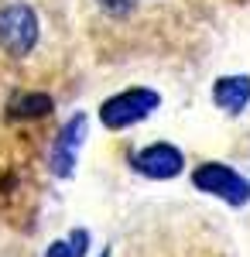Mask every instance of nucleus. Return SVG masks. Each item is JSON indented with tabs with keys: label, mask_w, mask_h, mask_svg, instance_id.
Masks as SVG:
<instances>
[{
	"label": "nucleus",
	"mask_w": 250,
	"mask_h": 257,
	"mask_svg": "<svg viewBox=\"0 0 250 257\" xmlns=\"http://www.w3.org/2000/svg\"><path fill=\"white\" fill-rule=\"evenodd\" d=\"M0 45L14 59L28 55L38 45V18L28 4H7L0 7Z\"/></svg>",
	"instance_id": "obj_3"
},
{
	"label": "nucleus",
	"mask_w": 250,
	"mask_h": 257,
	"mask_svg": "<svg viewBox=\"0 0 250 257\" xmlns=\"http://www.w3.org/2000/svg\"><path fill=\"white\" fill-rule=\"evenodd\" d=\"M158 103H161V96L154 89L137 86V89H123V93L110 96L99 106V117H103V123L110 131H123L131 123H141L144 117H151L154 110H158Z\"/></svg>",
	"instance_id": "obj_1"
},
{
	"label": "nucleus",
	"mask_w": 250,
	"mask_h": 257,
	"mask_svg": "<svg viewBox=\"0 0 250 257\" xmlns=\"http://www.w3.org/2000/svg\"><path fill=\"white\" fill-rule=\"evenodd\" d=\"M192 185L199 192H206V196H216V199H223V202H230V206H247V199H250L247 178L240 175L236 168L219 165V161L199 165L192 172Z\"/></svg>",
	"instance_id": "obj_2"
},
{
	"label": "nucleus",
	"mask_w": 250,
	"mask_h": 257,
	"mask_svg": "<svg viewBox=\"0 0 250 257\" xmlns=\"http://www.w3.org/2000/svg\"><path fill=\"white\" fill-rule=\"evenodd\" d=\"M103 4V11H110V14H127L131 11V0H99Z\"/></svg>",
	"instance_id": "obj_9"
},
{
	"label": "nucleus",
	"mask_w": 250,
	"mask_h": 257,
	"mask_svg": "<svg viewBox=\"0 0 250 257\" xmlns=\"http://www.w3.org/2000/svg\"><path fill=\"white\" fill-rule=\"evenodd\" d=\"M103 257H110V250H106V254H103Z\"/></svg>",
	"instance_id": "obj_10"
},
{
	"label": "nucleus",
	"mask_w": 250,
	"mask_h": 257,
	"mask_svg": "<svg viewBox=\"0 0 250 257\" xmlns=\"http://www.w3.org/2000/svg\"><path fill=\"white\" fill-rule=\"evenodd\" d=\"M86 138V117L76 113V117L69 120L65 127H62V134L55 138V148H52V172L55 175H72V165H76V151L79 144Z\"/></svg>",
	"instance_id": "obj_5"
},
{
	"label": "nucleus",
	"mask_w": 250,
	"mask_h": 257,
	"mask_svg": "<svg viewBox=\"0 0 250 257\" xmlns=\"http://www.w3.org/2000/svg\"><path fill=\"white\" fill-rule=\"evenodd\" d=\"M52 110V99L45 93H24L11 103V117H45Z\"/></svg>",
	"instance_id": "obj_7"
},
{
	"label": "nucleus",
	"mask_w": 250,
	"mask_h": 257,
	"mask_svg": "<svg viewBox=\"0 0 250 257\" xmlns=\"http://www.w3.org/2000/svg\"><path fill=\"white\" fill-rule=\"evenodd\" d=\"M182 165H185L182 151L175 144H165V141L161 144H148L144 151L134 155V168L148 178H175L182 172Z\"/></svg>",
	"instance_id": "obj_4"
},
{
	"label": "nucleus",
	"mask_w": 250,
	"mask_h": 257,
	"mask_svg": "<svg viewBox=\"0 0 250 257\" xmlns=\"http://www.w3.org/2000/svg\"><path fill=\"white\" fill-rule=\"evenodd\" d=\"M212 103L226 113H240L250 103V76H223L212 86Z\"/></svg>",
	"instance_id": "obj_6"
},
{
	"label": "nucleus",
	"mask_w": 250,
	"mask_h": 257,
	"mask_svg": "<svg viewBox=\"0 0 250 257\" xmlns=\"http://www.w3.org/2000/svg\"><path fill=\"white\" fill-rule=\"evenodd\" d=\"M86 247H89V233L86 230H72L69 240H55L45 257H86Z\"/></svg>",
	"instance_id": "obj_8"
}]
</instances>
